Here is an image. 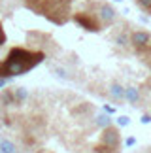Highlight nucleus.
<instances>
[{
    "mask_svg": "<svg viewBox=\"0 0 151 153\" xmlns=\"http://www.w3.org/2000/svg\"><path fill=\"white\" fill-rule=\"evenodd\" d=\"M147 153H151V149H149V151H147Z\"/></svg>",
    "mask_w": 151,
    "mask_h": 153,
    "instance_id": "25",
    "label": "nucleus"
},
{
    "mask_svg": "<svg viewBox=\"0 0 151 153\" xmlns=\"http://www.w3.org/2000/svg\"><path fill=\"white\" fill-rule=\"evenodd\" d=\"M72 19L78 23L81 28H85V30H89V32L102 30V23L98 21L96 13H91V11H78V13L72 15Z\"/></svg>",
    "mask_w": 151,
    "mask_h": 153,
    "instance_id": "2",
    "label": "nucleus"
},
{
    "mask_svg": "<svg viewBox=\"0 0 151 153\" xmlns=\"http://www.w3.org/2000/svg\"><path fill=\"white\" fill-rule=\"evenodd\" d=\"M140 121L144 123V125H149V123H151V114H144Z\"/></svg>",
    "mask_w": 151,
    "mask_h": 153,
    "instance_id": "18",
    "label": "nucleus"
},
{
    "mask_svg": "<svg viewBox=\"0 0 151 153\" xmlns=\"http://www.w3.org/2000/svg\"><path fill=\"white\" fill-rule=\"evenodd\" d=\"M134 142H136L134 138H129V140H127V146H134Z\"/></svg>",
    "mask_w": 151,
    "mask_h": 153,
    "instance_id": "21",
    "label": "nucleus"
},
{
    "mask_svg": "<svg viewBox=\"0 0 151 153\" xmlns=\"http://www.w3.org/2000/svg\"><path fill=\"white\" fill-rule=\"evenodd\" d=\"M136 4L140 6V10L147 11V13H151V0H136Z\"/></svg>",
    "mask_w": 151,
    "mask_h": 153,
    "instance_id": "14",
    "label": "nucleus"
},
{
    "mask_svg": "<svg viewBox=\"0 0 151 153\" xmlns=\"http://www.w3.org/2000/svg\"><path fill=\"white\" fill-rule=\"evenodd\" d=\"M115 44H117L119 48H127V45L130 44V36L127 32H119L117 36H115Z\"/></svg>",
    "mask_w": 151,
    "mask_h": 153,
    "instance_id": "13",
    "label": "nucleus"
},
{
    "mask_svg": "<svg viewBox=\"0 0 151 153\" xmlns=\"http://www.w3.org/2000/svg\"><path fill=\"white\" fill-rule=\"evenodd\" d=\"M95 6H96V17L102 23V27H110L117 17V11L113 10V6L108 2H95Z\"/></svg>",
    "mask_w": 151,
    "mask_h": 153,
    "instance_id": "4",
    "label": "nucleus"
},
{
    "mask_svg": "<svg viewBox=\"0 0 151 153\" xmlns=\"http://www.w3.org/2000/svg\"><path fill=\"white\" fill-rule=\"evenodd\" d=\"M115 2H123V0H115Z\"/></svg>",
    "mask_w": 151,
    "mask_h": 153,
    "instance_id": "23",
    "label": "nucleus"
},
{
    "mask_svg": "<svg viewBox=\"0 0 151 153\" xmlns=\"http://www.w3.org/2000/svg\"><path fill=\"white\" fill-rule=\"evenodd\" d=\"M49 2H51V4H70V6H72L74 0H49Z\"/></svg>",
    "mask_w": 151,
    "mask_h": 153,
    "instance_id": "19",
    "label": "nucleus"
},
{
    "mask_svg": "<svg viewBox=\"0 0 151 153\" xmlns=\"http://www.w3.org/2000/svg\"><path fill=\"white\" fill-rule=\"evenodd\" d=\"M4 44H6V32L2 28V23H0V45H4Z\"/></svg>",
    "mask_w": 151,
    "mask_h": 153,
    "instance_id": "17",
    "label": "nucleus"
},
{
    "mask_svg": "<svg viewBox=\"0 0 151 153\" xmlns=\"http://www.w3.org/2000/svg\"><path fill=\"white\" fill-rule=\"evenodd\" d=\"M104 110H106V111H108V114H113V111H115L113 108H110V106H104Z\"/></svg>",
    "mask_w": 151,
    "mask_h": 153,
    "instance_id": "22",
    "label": "nucleus"
},
{
    "mask_svg": "<svg viewBox=\"0 0 151 153\" xmlns=\"http://www.w3.org/2000/svg\"><path fill=\"white\" fill-rule=\"evenodd\" d=\"M110 98L115 102H123L125 100V87L121 83H117V81H113L110 85Z\"/></svg>",
    "mask_w": 151,
    "mask_h": 153,
    "instance_id": "8",
    "label": "nucleus"
},
{
    "mask_svg": "<svg viewBox=\"0 0 151 153\" xmlns=\"http://www.w3.org/2000/svg\"><path fill=\"white\" fill-rule=\"evenodd\" d=\"M13 97H15V104L19 106V104H23L28 98V91L25 89V87H15V89H13Z\"/></svg>",
    "mask_w": 151,
    "mask_h": 153,
    "instance_id": "10",
    "label": "nucleus"
},
{
    "mask_svg": "<svg viewBox=\"0 0 151 153\" xmlns=\"http://www.w3.org/2000/svg\"><path fill=\"white\" fill-rule=\"evenodd\" d=\"M0 153H19V148L13 140L10 138H0Z\"/></svg>",
    "mask_w": 151,
    "mask_h": 153,
    "instance_id": "9",
    "label": "nucleus"
},
{
    "mask_svg": "<svg viewBox=\"0 0 151 153\" xmlns=\"http://www.w3.org/2000/svg\"><path fill=\"white\" fill-rule=\"evenodd\" d=\"M53 72H55L57 76H59V78L66 79V70H64V68H59V66H55V68H53Z\"/></svg>",
    "mask_w": 151,
    "mask_h": 153,
    "instance_id": "16",
    "label": "nucleus"
},
{
    "mask_svg": "<svg viewBox=\"0 0 151 153\" xmlns=\"http://www.w3.org/2000/svg\"><path fill=\"white\" fill-rule=\"evenodd\" d=\"M100 144L108 146V148H112V149H115L119 153V149H121V132H119V128L113 127V125L106 127L102 131V134H100Z\"/></svg>",
    "mask_w": 151,
    "mask_h": 153,
    "instance_id": "3",
    "label": "nucleus"
},
{
    "mask_svg": "<svg viewBox=\"0 0 151 153\" xmlns=\"http://www.w3.org/2000/svg\"><path fill=\"white\" fill-rule=\"evenodd\" d=\"M45 53L40 49L27 48H11L4 61H0V78H15L30 72L34 66L44 62Z\"/></svg>",
    "mask_w": 151,
    "mask_h": 153,
    "instance_id": "1",
    "label": "nucleus"
},
{
    "mask_svg": "<svg viewBox=\"0 0 151 153\" xmlns=\"http://www.w3.org/2000/svg\"><path fill=\"white\" fill-rule=\"evenodd\" d=\"M0 104L2 106H11L15 104V97H13V89H4V93L0 95Z\"/></svg>",
    "mask_w": 151,
    "mask_h": 153,
    "instance_id": "11",
    "label": "nucleus"
},
{
    "mask_svg": "<svg viewBox=\"0 0 151 153\" xmlns=\"http://www.w3.org/2000/svg\"><path fill=\"white\" fill-rule=\"evenodd\" d=\"M130 45L138 53L146 51L149 45H151V34L147 30H134V32L130 34Z\"/></svg>",
    "mask_w": 151,
    "mask_h": 153,
    "instance_id": "5",
    "label": "nucleus"
},
{
    "mask_svg": "<svg viewBox=\"0 0 151 153\" xmlns=\"http://www.w3.org/2000/svg\"><path fill=\"white\" fill-rule=\"evenodd\" d=\"M149 85H151V79H149Z\"/></svg>",
    "mask_w": 151,
    "mask_h": 153,
    "instance_id": "24",
    "label": "nucleus"
},
{
    "mask_svg": "<svg viewBox=\"0 0 151 153\" xmlns=\"http://www.w3.org/2000/svg\"><path fill=\"white\" fill-rule=\"evenodd\" d=\"M95 123H96V127H100V128H106L112 125V117H110L108 114H98L95 117Z\"/></svg>",
    "mask_w": 151,
    "mask_h": 153,
    "instance_id": "12",
    "label": "nucleus"
},
{
    "mask_svg": "<svg viewBox=\"0 0 151 153\" xmlns=\"http://www.w3.org/2000/svg\"><path fill=\"white\" fill-rule=\"evenodd\" d=\"M129 123H130V119H129L127 115H121V117H117V125H119V127H127Z\"/></svg>",
    "mask_w": 151,
    "mask_h": 153,
    "instance_id": "15",
    "label": "nucleus"
},
{
    "mask_svg": "<svg viewBox=\"0 0 151 153\" xmlns=\"http://www.w3.org/2000/svg\"><path fill=\"white\" fill-rule=\"evenodd\" d=\"M125 100L132 104V106H138L142 100V95H140V89H136V87H125Z\"/></svg>",
    "mask_w": 151,
    "mask_h": 153,
    "instance_id": "7",
    "label": "nucleus"
},
{
    "mask_svg": "<svg viewBox=\"0 0 151 153\" xmlns=\"http://www.w3.org/2000/svg\"><path fill=\"white\" fill-rule=\"evenodd\" d=\"M23 2H25V6L30 11H34V13H38V15H44L49 0H23Z\"/></svg>",
    "mask_w": 151,
    "mask_h": 153,
    "instance_id": "6",
    "label": "nucleus"
},
{
    "mask_svg": "<svg viewBox=\"0 0 151 153\" xmlns=\"http://www.w3.org/2000/svg\"><path fill=\"white\" fill-rule=\"evenodd\" d=\"M6 83H8V78H0V89H4Z\"/></svg>",
    "mask_w": 151,
    "mask_h": 153,
    "instance_id": "20",
    "label": "nucleus"
}]
</instances>
